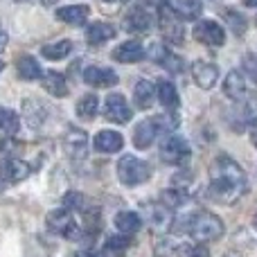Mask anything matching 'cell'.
I'll list each match as a JSON object with an SVG mask.
<instances>
[{
	"label": "cell",
	"instance_id": "cell-1",
	"mask_svg": "<svg viewBox=\"0 0 257 257\" xmlns=\"http://www.w3.org/2000/svg\"><path fill=\"white\" fill-rule=\"evenodd\" d=\"M246 190H248V181L239 165L226 154L217 156V160L210 167V199L223 205H232L244 196Z\"/></svg>",
	"mask_w": 257,
	"mask_h": 257
},
{
	"label": "cell",
	"instance_id": "cell-2",
	"mask_svg": "<svg viewBox=\"0 0 257 257\" xmlns=\"http://www.w3.org/2000/svg\"><path fill=\"white\" fill-rule=\"evenodd\" d=\"M174 232H190L192 239L196 241H214L223 235V223L217 214L212 212H194L190 217H181L172 223Z\"/></svg>",
	"mask_w": 257,
	"mask_h": 257
},
{
	"label": "cell",
	"instance_id": "cell-3",
	"mask_svg": "<svg viewBox=\"0 0 257 257\" xmlns=\"http://www.w3.org/2000/svg\"><path fill=\"white\" fill-rule=\"evenodd\" d=\"M117 176L124 185H140V183L149 181L151 169L145 160L136 158V156H122L120 163H117Z\"/></svg>",
	"mask_w": 257,
	"mask_h": 257
},
{
	"label": "cell",
	"instance_id": "cell-4",
	"mask_svg": "<svg viewBox=\"0 0 257 257\" xmlns=\"http://www.w3.org/2000/svg\"><path fill=\"white\" fill-rule=\"evenodd\" d=\"M158 27L163 30V36L167 43H172V45L183 43V36H185L183 23L167 3H160V7H158Z\"/></svg>",
	"mask_w": 257,
	"mask_h": 257
},
{
	"label": "cell",
	"instance_id": "cell-5",
	"mask_svg": "<svg viewBox=\"0 0 257 257\" xmlns=\"http://www.w3.org/2000/svg\"><path fill=\"white\" fill-rule=\"evenodd\" d=\"M48 228L52 232L61 237H68V239H79L81 237V228L77 226L75 217L70 214V210H52L48 214Z\"/></svg>",
	"mask_w": 257,
	"mask_h": 257
},
{
	"label": "cell",
	"instance_id": "cell-6",
	"mask_svg": "<svg viewBox=\"0 0 257 257\" xmlns=\"http://www.w3.org/2000/svg\"><path fill=\"white\" fill-rule=\"evenodd\" d=\"M190 154H192L190 145H187V140L181 136H167L160 142V156H163L165 163L181 165L190 158Z\"/></svg>",
	"mask_w": 257,
	"mask_h": 257
},
{
	"label": "cell",
	"instance_id": "cell-7",
	"mask_svg": "<svg viewBox=\"0 0 257 257\" xmlns=\"http://www.w3.org/2000/svg\"><path fill=\"white\" fill-rule=\"evenodd\" d=\"M151 23H154V16L149 9L145 5H133L124 16V30L133 32V34H145L151 30Z\"/></svg>",
	"mask_w": 257,
	"mask_h": 257
},
{
	"label": "cell",
	"instance_id": "cell-8",
	"mask_svg": "<svg viewBox=\"0 0 257 257\" xmlns=\"http://www.w3.org/2000/svg\"><path fill=\"white\" fill-rule=\"evenodd\" d=\"M104 117L108 122H115V124H126L131 120V106L126 104L124 95H108L106 104H104Z\"/></svg>",
	"mask_w": 257,
	"mask_h": 257
},
{
	"label": "cell",
	"instance_id": "cell-9",
	"mask_svg": "<svg viewBox=\"0 0 257 257\" xmlns=\"http://www.w3.org/2000/svg\"><path fill=\"white\" fill-rule=\"evenodd\" d=\"M194 39L203 45H210V48H219V45H223V41H226V32L214 21H201L199 25L194 27Z\"/></svg>",
	"mask_w": 257,
	"mask_h": 257
},
{
	"label": "cell",
	"instance_id": "cell-10",
	"mask_svg": "<svg viewBox=\"0 0 257 257\" xmlns=\"http://www.w3.org/2000/svg\"><path fill=\"white\" fill-rule=\"evenodd\" d=\"M0 176H3L7 183H18V181L30 176V167H27L21 158L0 154Z\"/></svg>",
	"mask_w": 257,
	"mask_h": 257
},
{
	"label": "cell",
	"instance_id": "cell-11",
	"mask_svg": "<svg viewBox=\"0 0 257 257\" xmlns=\"http://www.w3.org/2000/svg\"><path fill=\"white\" fill-rule=\"evenodd\" d=\"M84 81L95 88H108V86L117 84V75L111 68H99V66H88L84 70Z\"/></svg>",
	"mask_w": 257,
	"mask_h": 257
},
{
	"label": "cell",
	"instance_id": "cell-12",
	"mask_svg": "<svg viewBox=\"0 0 257 257\" xmlns=\"http://www.w3.org/2000/svg\"><path fill=\"white\" fill-rule=\"evenodd\" d=\"M149 57L154 61H158L163 68H167L169 72H183V59L176 57L172 50L163 48L160 43H151V50H149Z\"/></svg>",
	"mask_w": 257,
	"mask_h": 257
},
{
	"label": "cell",
	"instance_id": "cell-13",
	"mask_svg": "<svg viewBox=\"0 0 257 257\" xmlns=\"http://www.w3.org/2000/svg\"><path fill=\"white\" fill-rule=\"evenodd\" d=\"M86 147H88V136H86V131L68 128V133L63 136V149H66L72 158H84Z\"/></svg>",
	"mask_w": 257,
	"mask_h": 257
},
{
	"label": "cell",
	"instance_id": "cell-14",
	"mask_svg": "<svg viewBox=\"0 0 257 257\" xmlns=\"http://www.w3.org/2000/svg\"><path fill=\"white\" fill-rule=\"evenodd\" d=\"M192 77H194V81L201 86V88L208 90L217 84L219 68L214 66V63H208V61H196L194 66H192Z\"/></svg>",
	"mask_w": 257,
	"mask_h": 257
},
{
	"label": "cell",
	"instance_id": "cell-15",
	"mask_svg": "<svg viewBox=\"0 0 257 257\" xmlns=\"http://www.w3.org/2000/svg\"><path fill=\"white\" fill-rule=\"evenodd\" d=\"M122 147H124V138L117 131H106L104 128V131H99L95 136V149L102 151V154H115Z\"/></svg>",
	"mask_w": 257,
	"mask_h": 257
},
{
	"label": "cell",
	"instance_id": "cell-16",
	"mask_svg": "<svg viewBox=\"0 0 257 257\" xmlns=\"http://www.w3.org/2000/svg\"><path fill=\"white\" fill-rule=\"evenodd\" d=\"M111 57L120 63H136V61H140V59H145V48H142V43H138V41H126L120 48L113 50Z\"/></svg>",
	"mask_w": 257,
	"mask_h": 257
},
{
	"label": "cell",
	"instance_id": "cell-17",
	"mask_svg": "<svg viewBox=\"0 0 257 257\" xmlns=\"http://www.w3.org/2000/svg\"><path fill=\"white\" fill-rule=\"evenodd\" d=\"M223 93H226L230 99H235V102H241V99L246 97V81H244V77H241L239 70L228 72L226 81H223Z\"/></svg>",
	"mask_w": 257,
	"mask_h": 257
},
{
	"label": "cell",
	"instance_id": "cell-18",
	"mask_svg": "<svg viewBox=\"0 0 257 257\" xmlns=\"http://www.w3.org/2000/svg\"><path fill=\"white\" fill-rule=\"evenodd\" d=\"M41 84H43V88L48 90L50 95H54V97H66L68 93H70V88H68L66 84V77L61 75V72H45L43 77H41Z\"/></svg>",
	"mask_w": 257,
	"mask_h": 257
},
{
	"label": "cell",
	"instance_id": "cell-19",
	"mask_svg": "<svg viewBox=\"0 0 257 257\" xmlns=\"http://www.w3.org/2000/svg\"><path fill=\"white\" fill-rule=\"evenodd\" d=\"M88 14H90L88 5H70V7L57 9V18L68 23V25H84Z\"/></svg>",
	"mask_w": 257,
	"mask_h": 257
},
{
	"label": "cell",
	"instance_id": "cell-20",
	"mask_svg": "<svg viewBox=\"0 0 257 257\" xmlns=\"http://www.w3.org/2000/svg\"><path fill=\"white\" fill-rule=\"evenodd\" d=\"M156 136H158V128H156L154 120H142L140 124L136 126V131H133V145H136L138 149H147V147H151V142L156 140Z\"/></svg>",
	"mask_w": 257,
	"mask_h": 257
},
{
	"label": "cell",
	"instance_id": "cell-21",
	"mask_svg": "<svg viewBox=\"0 0 257 257\" xmlns=\"http://www.w3.org/2000/svg\"><path fill=\"white\" fill-rule=\"evenodd\" d=\"M115 36V27L108 25V23H93V25L86 30V41L90 45H102L106 41H111Z\"/></svg>",
	"mask_w": 257,
	"mask_h": 257
},
{
	"label": "cell",
	"instance_id": "cell-22",
	"mask_svg": "<svg viewBox=\"0 0 257 257\" xmlns=\"http://www.w3.org/2000/svg\"><path fill=\"white\" fill-rule=\"evenodd\" d=\"M16 70H18V77L25 79V81H34V79H41V77H43V70H41L39 61H36L34 57H30V54H25V57L18 59Z\"/></svg>",
	"mask_w": 257,
	"mask_h": 257
},
{
	"label": "cell",
	"instance_id": "cell-23",
	"mask_svg": "<svg viewBox=\"0 0 257 257\" xmlns=\"http://www.w3.org/2000/svg\"><path fill=\"white\" fill-rule=\"evenodd\" d=\"M154 95H156V86L147 79H140L136 84V88H133V99H136L138 108H142V111H147L154 104Z\"/></svg>",
	"mask_w": 257,
	"mask_h": 257
},
{
	"label": "cell",
	"instance_id": "cell-24",
	"mask_svg": "<svg viewBox=\"0 0 257 257\" xmlns=\"http://www.w3.org/2000/svg\"><path fill=\"white\" fill-rule=\"evenodd\" d=\"M115 226L122 235H133V232L140 230L142 226V219L140 214L131 212V210H124V212H117L115 214Z\"/></svg>",
	"mask_w": 257,
	"mask_h": 257
},
{
	"label": "cell",
	"instance_id": "cell-25",
	"mask_svg": "<svg viewBox=\"0 0 257 257\" xmlns=\"http://www.w3.org/2000/svg\"><path fill=\"white\" fill-rule=\"evenodd\" d=\"M169 7L176 12L178 18H185V21H194L201 16V0H172Z\"/></svg>",
	"mask_w": 257,
	"mask_h": 257
},
{
	"label": "cell",
	"instance_id": "cell-26",
	"mask_svg": "<svg viewBox=\"0 0 257 257\" xmlns=\"http://www.w3.org/2000/svg\"><path fill=\"white\" fill-rule=\"evenodd\" d=\"M156 95H158V99L163 102L165 108H176L178 106V93H176V86H174L172 81L160 79L158 84H156Z\"/></svg>",
	"mask_w": 257,
	"mask_h": 257
},
{
	"label": "cell",
	"instance_id": "cell-27",
	"mask_svg": "<svg viewBox=\"0 0 257 257\" xmlns=\"http://www.w3.org/2000/svg\"><path fill=\"white\" fill-rule=\"evenodd\" d=\"M18 128H21V120H18L16 113H14L12 108L0 106V136L12 138L18 133Z\"/></svg>",
	"mask_w": 257,
	"mask_h": 257
},
{
	"label": "cell",
	"instance_id": "cell-28",
	"mask_svg": "<svg viewBox=\"0 0 257 257\" xmlns=\"http://www.w3.org/2000/svg\"><path fill=\"white\" fill-rule=\"evenodd\" d=\"M23 113H25L27 124L34 128H39L41 122H45V108L41 106L36 99H25V102H23Z\"/></svg>",
	"mask_w": 257,
	"mask_h": 257
},
{
	"label": "cell",
	"instance_id": "cell-29",
	"mask_svg": "<svg viewBox=\"0 0 257 257\" xmlns=\"http://www.w3.org/2000/svg\"><path fill=\"white\" fill-rule=\"evenodd\" d=\"M72 52V41L63 39V41H57V43H50V45H43L41 48V54L50 61H59V59L68 57Z\"/></svg>",
	"mask_w": 257,
	"mask_h": 257
},
{
	"label": "cell",
	"instance_id": "cell-30",
	"mask_svg": "<svg viewBox=\"0 0 257 257\" xmlns=\"http://www.w3.org/2000/svg\"><path fill=\"white\" fill-rule=\"evenodd\" d=\"M97 108H99L97 95H84V97L77 102V115L84 117V120H93V117L97 115Z\"/></svg>",
	"mask_w": 257,
	"mask_h": 257
},
{
	"label": "cell",
	"instance_id": "cell-31",
	"mask_svg": "<svg viewBox=\"0 0 257 257\" xmlns=\"http://www.w3.org/2000/svg\"><path fill=\"white\" fill-rule=\"evenodd\" d=\"M221 16L226 18V23L230 25V30L235 32V36H244V32H246V18L241 16L239 12H235V9H223Z\"/></svg>",
	"mask_w": 257,
	"mask_h": 257
},
{
	"label": "cell",
	"instance_id": "cell-32",
	"mask_svg": "<svg viewBox=\"0 0 257 257\" xmlns=\"http://www.w3.org/2000/svg\"><path fill=\"white\" fill-rule=\"evenodd\" d=\"M185 201H187V196H185V192H183V190H165L163 196H160V203H163L167 210L181 208Z\"/></svg>",
	"mask_w": 257,
	"mask_h": 257
},
{
	"label": "cell",
	"instance_id": "cell-33",
	"mask_svg": "<svg viewBox=\"0 0 257 257\" xmlns=\"http://www.w3.org/2000/svg\"><path fill=\"white\" fill-rule=\"evenodd\" d=\"M151 120H154L158 133H169V131H174V128L178 126V117L176 115H156V117H151Z\"/></svg>",
	"mask_w": 257,
	"mask_h": 257
},
{
	"label": "cell",
	"instance_id": "cell-34",
	"mask_svg": "<svg viewBox=\"0 0 257 257\" xmlns=\"http://www.w3.org/2000/svg\"><path fill=\"white\" fill-rule=\"evenodd\" d=\"M149 221L158 228H165L169 226V214H167V208H149Z\"/></svg>",
	"mask_w": 257,
	"mask_h": 257
},
{
	"label": "cell",
	"instance_id": "cell-35",
	"mask_svg": "<svg viewBox=\"0 0 257 257\" xmlns=\"http://www.w3.org/2000/svg\"><path fill=\"white\" fill-rule=\"evenodd\" d=\"M178 257H210V250L205 246L183 244V246H178Z\"/></svg>",
	"mask_w": 257,
	"mask_h": 257
},
{
	"label": "cell",
	"instance_id": "cell-36",
	"mask_svg": "<svg viewBox=\"0 0 257 257\" xmlns=\"http://www.w3.org/2000/svg\"><path fill=\"white\" fill-rule=\"evenodd\" d=\"M63 208L66 210H81L84 208V196L79 192H68L63 199Z\"/></svg>",
	"mask_w": 257,
	"mask_h": 257
},
{
	"label": "cell",
	"instance_id": "cell-37",
	"mask_svg": "<svg viewBox=\"0 0 257 257\" xmlns=\"http://www.w3.org/2000/svg\"><path fill=\"white\" fill-rule=\"evenodd\" d=\"M244 70L248 72L250 81L257 84V57H255V54H246V57H244Z\"/></svg>",
	"mask_w": 257,
	"mask_h": 257
},
{
	"label": "cell",
	"instance_id": "cell-38",
	"mask_svg": "<svg viewBox=\"0 0 257 257\" xmlns=\"http://www.w3.org/2000/svg\"><path fill=\"white\" fill-rule=\"evenodd\" d=\"M174 250H176V248L172 246V241H169L167 237H163V239L156 241V257H169Z\"/></svg>",
	"mask_w": 257,
	"mask_h": 257
},
{
	"label": "cell",
	"instance_id": "cell-39",
	"mask_svg": "<svg viewBox=\"0 0 257 257\" xmlns=\"http://www.w3.org/2000/svg\"><path fill=\"white\" fill-rule=\"evenodd\" d=\"M131 244V239H128V235H120V237H111V239L106 241V246L108 248H113V250H120V253H124L126 250V246Z\"/></svg>",
	"mask_w": 257,
	"mask_h": 257
},
{
	"label": "cell",
	"instance_id": "cell-40",
	"mask_svg": "<svg viewBox=\"0 0 257 257\" xmlns=\"http://www.w3.org/2000/svg\"><path fill=\"white\" fill-rule=\"evenodd\" d=\"M248 133H250V140H253V145L257 147V117L253 122H250V128H248Z\"/></svg>",
	"mask_w": 257,
	"mask_h": 257
},
{
	"label": "cell",
	"instance_id": "cell-41",
	"mask_svg": "<svg viewBox=\"0 0 257 257\" xmlns=\"http://www.w3.org/2000/svg\"><path fill=\"white\" fill-rule=\"evenodd\" d=\"M5 45H7V32H5L3 25H0V52L5 50Z\"/></svg>",
	"mask_w": 257,
	"mask_h": 257
},
{
	"label": "cell",
	"instance_id": "cell-42",
	"mask_svg": "<svg viewBox=\"0 0 257 257\" xmlns=\"http://www.w3.org/2000/svg\"><path fill=\"white\" fill-rule=\"evenodd\" d=\"M75 257H97V255H95L93 250H79V253H77Z\"/></svg>",
	"mask_w": 257,
	"mask_h": 257
},
{
	"label": "cell",
	"instance_id": "cell-43",
	"mask_svg": "<svg viewBox=\"0 0 257 257\" xmlns=\"http://www.w3.org/2000/svg\"><path fill=\"white\" fill-rule=\"evenodd\" d=\"M244 5H248V7H257V0H244Z\"/></svg>",
	"mask_w": 257,
	"mask_h": 257
},
{
	"label": "cell",
	"instance_id": "cell-44",
	"mask_svg": "<svg viewBox=\"0 0 257 257\" xmlns=\"http://www.w3.org/2000/svg\"><path fill=\"white\" fill-rule=\"evenodd\" d=\"M41 3H43V5H54L57 0H41Z\"/></svg>",
	"mask_w": 257,
	"mask_h": 257
},
{
	"label": "cell",
	"instance_id": "cell-45",
	"mask_svg": "<svg viewBox=\"0 0 257 257\" xmlns=\"http://www.w3.org/2000/svg\"><path fill=\"white\" fill-rule=\"evenodd\" d=\"M223 257H239V255H237V253H226Z\"/></svg>",
	"mask_w": 257,
	"mask_h": 257
},
{
	"label": "cell",
	"instance_id": "cell-46",
	"mask_svg": "<svg viewBox=\"0 0 257 257\" xmlns=\"http://www.w3.org/2000/svg\"><path fill=\"white\" fill-rule=\"evenodd\" d=\"M253 226L257 228V214H255V219H253Z\"/></svg>",
	"mask_w": 257,
	"mask_h": 257
},
{
	"label": "cell",
	"instance_id": "cell-47",
	"mask_svg": "<svg viewBox=\"0 0 257 257\" xmlns=\"http://www.w3.org/2000/svg\"><path fill=\"white\" fill-rule=\"evenodd\" d=\"M3 68H5V63H3V61H0V72H3Z\"/></svg>",
	"mask_w": 257,
	"mask_h": 257
},
{
	"label": "cell",
	"instance_id": "cell-48",
	"mask_svg": "<svg viewBox=\"0 0 257 257\" xmlns=\"http://www.w3.org/2000/svg\"><path fill=\"white\" fill-rule=\"evenodd\" d=\"M106 3H115V0H106Z\"/></svg>",
	"mask_w": 257,
	"mask_h": 257
}]
</instances>
